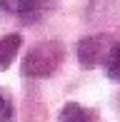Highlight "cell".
I'll list each match as a JSON object with an SVG mask.
<instances>
[{"mask_svg": "<svg viewBox=\"0 0 120 122\" xmlns=\"http://www.w3.org/2000/svg\"><path fill=\"white\" fill-rule=\"evenodd\" d=\"M63 62V45L55 40L40 42L33 47L23 60V75L25 77H50Z\"/></svg>", "mask_w": 120, "mask_h": 122, "instance_id": "cell-1", "label": "cell"}, {"mask_svg": "<svg viewBox=\"0 0 120 122\" xmlns=\"http://www.w3.org/2000/svg\"><path fill=\"white\" fill-rule=\"evenodd\" d=\"M103 42H105L103 37H83L78 42L75 52H78V60L83 67H95L98 65V60L103 57V50H105Z\"/></svg>", "mask_w": 120, "mask_h": 122, "instance_id": "cell-2", "label": "cell"}, {"mask_svg": "<svg viewBox=\"0 0 120 122\" xmlns=\"http://www.w3.org/2000/svg\"><path fill=\"white\" fill-rule=\"evenodd\" d=\"M20 45H23V37L20 35H5L3 40H0V70L10 67V62L15 60Z\"/></svg>", "mask_w": 120, "mask_h": 122, "instance_id": "cell-3", "label": "cell"}, {"mask_svg": "<svg viewBox=\"0 0 120 122\" xmlns=\"http://www.w3.org/2000/svg\"><path fill=\"white\" fill-rule=\"evenodd\" d=\"M60 122H95V115L75 102H68L60 110Z\"/></svg>", "mask_w": 120, "mask_h": 122, "instance_id": "cell-4", "label": "cell"}, {"mask_svg": "<svg viewBox=\"0 0 120 122\" xmlns=\"http://www.w3.org/2000/svg\"><path fill=\"white\" fill-rule=\"evenodd\" d=\"M38 5H40V0H0V8L15 15H25L30 10H35Z\"/></svg>", "mask_w": 120, "mask_h": 122, "instance_id": "cell-5", "label": "cell"}, {"mask_svg": "<svg viewBox=\"0 0 120 122\" xmlns=\"http://www.w3.org/2000/svg\"><path fill=\"white\" fill-rule=\"evenodd\" d=\"M105 72L110 80L120 82V45H113L108 50V57H105Z\"/></svg>", "mask_w": 120, "mask_h": 122, "instance_id": "cell-6", "label": "cell"}, {"mask_svg": "<svg viewBox=\"0 0 120 122\" xmlns=\"http://www.w3.org/2000/svg\"><path fill=\"white\" fill-rule=\"evenodd\" d=\"M13 117V100L5 90H0V122H8Z\"/></svg>", "mask_w": 120, "mask_h": 122, "instance_id": "cell-7", "label": "cell"}]
</instances>
